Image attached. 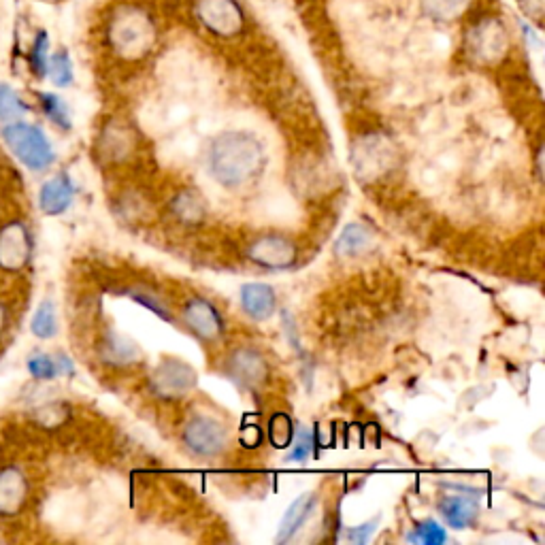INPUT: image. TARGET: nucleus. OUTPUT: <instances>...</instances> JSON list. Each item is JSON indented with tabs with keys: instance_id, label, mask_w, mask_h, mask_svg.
<instances>
[{
	"instance_id": "1",
	"label": "nucleus",
	"mask_w": 545,
	"mask_h": 545,
	"mask_svg": "<svg viewBox=\"0 0 545 545\" xmlns=\"http://www.w3.org/2000/svg\"><path fill=\"white\" fill-rule=\"evenodd\" d=\"M209 171L224 188H241L262 171L264 147L252 132L230 130L213 139L209 147Z\"/></svg>"
},
{
	"instance_id": "2",
	"label": "nucleus",
	"mask_w": 545,
	"mask_h": 545,
	"mask_svg": "<svg viewBox=\"0 0 545 545\" xmlns=\"http://www.w3.org/2000/svg\"><path fill=\"white\" fill-rule=\"evenodd\" d=\"M103 30L105 43L122 60H141L158 43L154 15L137 3H120L109 9Z\"/></svg>"
},
{
	"instance_id": "3",
	"label": "nucleus",
	"mask_w": 545,
	"mask_h": 545,
	"mask_svg": "<svg viewBox=\"0 0 545 545\" xmlns=\"http://www.w3.org/2000/svg\"><path fill=\"white\" fill-rule=\"evenodd\" d=\"M9 154L32 173H43L56 162V150L39 124L15 120L0 128Z\"/></svg>"
},
{
	"instance_id": "4",
	"label": "nucleus",
	"mask_w": 545,
	"mask_h": 545,
	"mask_svg": "<svg viewBox=\"0 0 545 545\" xmlns=\"http://www.w3.org/2000/svg\"><path fill=\"white\" fill-rule=\"evenodd\" d=\"M32 254H35V237L24 220L11 218L0 224V273H24Z\"/></svg>"
},
{
	"instance_id": "5",
	"label": "nucleus",
	"mask_w": 545,
	"mask_h": 545,
	"mask_svg": "<svg viewBox=\"0 0 545 545\" xmlns=\"http://www.w3.org/2000/svg\"><path fill=\"white\" fill-rule=\"evenodd\" d=\"M509 47V30L505 22L494 15L477 22L467 35V52L480 64H499L509 54Z\"/></svg>"
},
{
	"instance_id": "6",
	"label": "nucleus",
	"mask_w": 545,
	"mask_h": 545,
	"mask_svg": "<svg viewBox=\"0 0 545 545\" xmlns=\"http://www.w3.org/2000/svg\"><path fill=\"white\" fill-rule=\"evenodd\" d=\"M181 439H184L188 452H192L198 458L222 456L228 450L230 441L226 426L220 420L203 414H196L186 422Z\"/></svg>"
},
{
	"instance_id": "7",
	"label": "nucleus",
	"mask_w": 545,
	"mask_h": 545,
	"mask_svg": "<svg viewBox=\"0 0 545 545\" xmlns=\"http://www.w3.org/2000/svg\"><path fill=\"white\" fill-rule=\"evenodd\" d=\"M196 20L211 35L233 39L245 28V13L237 0H196Z\"/></svg>"
},
{
	"instance_id": "8",
	"label": "nucleus",
	"mask_w": 545,
	"mask_h": 545,
	"mask_svg": "<svg viewBox=\"0 0 545 545\" xmlns=\"http://www.w3.org/2000/svg\"><path fill=\"white\" fill-rule=\"evenodd\" d=\"M196 388V371L179 358H164L150 373V390L158 399H184Z\"/></svg>"
},
{
	"instance_id": "9",
	"label": "nucleus",
	"mask_w": 545,
	"mask_h": 545,
	"mask_svg": "<svg viewBox=\"0 0 545 545\" xmlns=\"http://www.w3.org/2000/svg\"><path fill=\"white\" fill-rule=\"evenodd\" d=\"M184 324L192 330V335L205 343L218 341L224 333V318L205 296H192V299L181 309Z\"/></svg>"
},
{
	"instance_id": "10",
	"label": "nucleus",
	"mask_w": 545,
	"mask_h": 545,
	"mask_svg": "<svg viewBox=\"0 0 545 545\" xmlns=\"http://www.w3.org/2000/svg\"><path fill=\"white\" fill-rule=\"evenodd\" d=\"M30 499L28 475L18 465L0 467V518L13 520L26 509Z\"/></svg>"
},
{
	"instance_id": "11",
	"label": "nucleus",
	"mask_w": 545,
	"mask_h": 545,
	"mask_svg": "<svg viewBox=\"0 0 545 545\" xmlns=\"http://www.w3.org/2000/svg\"><path fill=\"white\" fill-rule=\"evenodd\" d=\"M247 258L262 269L286 271L296 262V245L282 235H264L247 247Z\"/></svg>"
},
{
	"instance_id": "12",
	"label": "nucleus",
	"mask_w": 545,
	"mask_h": 545,
	"mask_svg": "<svg viewBox=\"0 0 545 545\" xmlns=\"http://www.w3.org/2000/svg\"><path fill=\"white\" fill-rule=\"evenodd\" d=\"M75 181L69 173H58L52 179H47L39 190V209L45 216H62L71 209L75 201Z\"/></svg>"
},
{
	"instance_id": "13",
	"label": "nucleus",
	"mask_w": 545,
	"mask_h": 545,
	"mask_svg": "<svg viewBox=\"0 0 545 545\" xmlns=\"http://www.w3.org/2000/svg\"><path fill=\"white\" fill-rule=\"evenodd\" d=\"M228 373L243 386H260L269 377V362L254 348H239L228 358Z\"/></svg>"
},
{
	"instance_id": "14",
	"label": "nucleus",
	"mask_w": 545,
	"mask_h": 545,
	"mask_svg": "<svg viewBox=\"0 0 545 545\" xmlns=\"http://www.w3.org/2000/svg\"><path fill=\"white\" fill-rule=\"evenodd\" d=\"M439 514L454 531H467L480 518V503L471 494H445L439 501Z\"/></svg>"
},
{
	"instance_id": "15",
	"label": "nucleus",
	"mask_w": 545,
	"mask_h": 545,
	"mask_svg": "<svg viewBox=\"0 0 545 545\" xmlns=\"http://www.w3.org/2000/svg\"><path fill=\"white\" fill-rule=\"evenodd\" d=\"M316 505H318V497L313 492H303L301 497H296L290 503V507L286 509L282 522H279V531H277L275 541L290 543L296 535L303 531V526L313 516V511H316Z\"/></svg>"
},
{
	"instance_id": "16",
	"label": "nucleus",
	"mask_w": 545,
	"mask_h": 545,
	"mask_svg": "<svg viewBox=\"0 0 545 545\" xmlns=\"http://www.w3.org/2000/svg\"><path fill=\"white\" fill-rule=\"evenodd\" d=\"M239 301L245 316L254 322L269 320L277 307L275 290L269 284H245L239 292Z\"/></svg>"
},
{
	"instance_id": "17",
	"label": "nucleus",
	"mask_w": 545,
	"mask_h": 545,
	"mask_svg": "<svg viewBox=\"0 0 545 545\" xmlns=\"http://www.w3.org/2000/svg\"><path fill=\"white\" fill-rule=\"evenodd\" d=\"M98 356L103 362L113 367H128L135 365L141 358V352L135 343L130 339L118 335V333H107L101 343H98Z\"/></svg>"
},
{
	"instance_id": "18",
	"label": "nucleus",
	"mask_w": 545,
	"mask_h": 545,
	"mask_svg": "<svg viewBox=\"0 0 545 545\" xmlns=\"http://www.w3.org/2000/svg\"><path fill=\"white\" fill-rule=\"evenodd\" d=\"M373 243V235L367 226L362 224H348L335 243V252L343 258H354L362 252H367Z\"/></svg>"
},
{
	"instance_id": "19",
	"label": "nucleus",
	"mask_w": 545,
	"mask_h": 545,
	"mask_svg": "<svg viewBox=\"0 0 545 545\" xmlns=\"http://www.w3.org/2000/svg\"><path fill=\"white\" fill-rule=\"evenodd\" d=\"M171 209H173V216L184 222V224H201L207 216V207H205V201L201 198V194H198L196 190H184L179 192L173 203H171Z\"/></svg>"
},
{
	"instance_id": "20",
	"label": "nucleus",
	"mask_w": 545,
	"mask_h": 545,
	"mask_svg": "<svg viewBox=\"0 0 545 545\" xmlns=\"http://www.w3.org/2000/svg\"><path fill=\"white\" fill-rule=\"evenodd\" d=\"M473 0H422L424 13L437 24H454L465 18Z\"/></svg>"
},
{
	"instance_id": "21",
	"label": "nucleus",
	"mask_w": 545,
	"mask_h": 545,
	"mask_svg": "<svg viewBox=\"0 0 545 545\" xmlns=\"http://www.w3.org/2000/svg\"><path fill=\"white\" fill-rule=\"evenodd\" d=\"M37 101H39L41 113L54 126H58L60 130H71L73 128L71 109H69V105H66L64 98H60L54 92H37Z\"/></svg>"
},
{
	"instance_id": "22",
	"label": "nucleus",
	"mask_w": 545,
	"mask_h": 545,
	"mask_svg": "<svg viewBox=\"0 0 545 545\" xmlns=\"http://www.w3.org/2000/svg\"><path fill=\"white\" fill-rule=\"evenodd\" d=\"M58 313H56V305L54 301H43L37 311L32 313L30 318V333L35 335L41 341L54 339L58 335Z\"/></svg>"
},
{
	"instance_id": "23",
	"label": "nucleus",
	"mask_w": 545,
	"mask_h": 545,
	"mask_svg": "<svg viewBox=\"0 0 545 545\" xmlns=\"http://www.w3.org/2000/svg\"><path fill=\"white\" fill-rule=\"evenodd\" d=\"M30 111V105L24 101V96L13 86L0 81V124L22 120Z\"/></svg>"
},
{
	"instance_id": "24",
	"label": "nucleus",
	"mask_w": 545,
	"mask_h": 545,
	"mask_svg": "<svg viewBox=\"0 0 545 545\" xmlns=\"http://www.w3.org/2000/svg\"><path fill=\"white\" fill-rule=\"evenodd\" d=\"M45 79L52 81V84L56 88H69V86H73L75 69H73L71 54L66 52V49H58V52L49 54Z\"/></svg>"
},
{
	"instance_id": "25",
	"label": "nucleus",
	"mask_w": 545,
	"mask_h": 545,
	"mask_svg": "<svg viewBox=\"0 0 545 545\" xmlns=\"http://www.w3.org/2000/svg\"><path fill=\"white\" fill-rule=\"evenodd\" d=\"M49 35L45 30H37V35L32 37L28 52H26V64L28 71L37 79H45L47 75V62H49Z\"/></svg>"
},
{
	"instance_id": "26",
	"label": "nucleus",
	"mask_w": 545,
	"mask_h": 545,
	"mask_svg": "<svg viewBox=\"0 0 545 545\" xmlns=\"http://www.w3.org/2000/svg\"><path fill=\"white\" fill-rule=\"evenodd\" d=\"M407 539L420 545H443L448 543V531L435 520H422L414 526V531L407 535Z\"/></svg>"
},
{
	"instance_id": "27",
	"label": "nucleus",
	"mask_w": 545,
	"mask_h": 545,
	"mask_svg": "<svg viewBox=\"0 0 545 545\" xmlns=\"http://www.w3.org/2000/svg\"><path fill=\"white\" fill-rule=\"evenodd\" d=\"M26 369L30 373L32 379H37V382H52V379L60 377L58 373V362L54 356L49 354H32L26 360Z\"/></svg>"
},
{
	"instance_id": "28",
	"label": "nucleus",
	"mask_w": 545,
	"mask_h": 545,
	"mask_svg": "<svg viewBox=\"0 0 545 545\" xmlns=\"http://www.w3.org/2000/svg\"><path fill=\"white\" fill-rule=\"evenodd\" d=\"M126 294L130 296L132 301L139 303L141 307L154 311L158 318H162V320H171V318H173L171 309L167 307V303H164V301L160 299V296H156V294H152V292H147V290H143V288H132V290H128Z\"/></svg>"
},
{
	"instance_id": "29",
	"label": "nucleus",
	"mask_w": 545,
	"mask_h": 545,
	"mask_svg": "<svg viewBox=\"0 0 545 545\" xmlns=\"http://www.w3.org/2000/svg\"><path fill=\"white\" fill-rule=\"evenodd\" d=\"M313 433L309 431V428H299V431L294 433L292 437V443H290V452L286 456L288 462H307L311 452H313Z\"/></svg>"
},
{
	"instance_id": "30",
	"label": "nucleus",
	"mask_w": 545,
	"mask_h": 545,
	"mask_svg": "<svg viewBox=\"0 0 545 545\" xmlns=\"http://www.w3.org/2000/svg\"><path fill=\"white\" fill-rule=\"evenodd\" d=\"M271 443L275 445V448L284 450L288 448V445L292 443V437H294V428H292V422L288 416H282L277 414L273 420H271Z\"/></svg>"
},
{
	"instance_id": "31",
	"label": "nucleus",
	"mask_w": 545,
	"mask_h": 545,
	"mask_svg": "<svg viewBox=\"0 0 545 545\" xmlns=\"http://www.w3.org/2000/svg\"><path fill=\"white\" fill-rule=\"evenodd\" d=\"M32 418L39 426L52 428V426H60L66 418V409L60 403H45L41 407H35L32 411Z\"/></svg>"
},
{
	"instance_id": "32",
	"label": "nucleus",
	"mask_w": 545,
	"mask_h": 545,
	"mask_svg": "<svg viewBox=\"0 0 545 545\" xmlns=\"http://www.w3.org/2000/svg\"><path fill=\"white\" fill-rule=\"evenodd\" d=\"M375 528H377V522H367V524H360V526H354L350 528V533H348V539L352 543H367L371 539V535L375 533Z\"/></svg>"
},
{
	"instance_id": "33",
	"label": "nucleus",
	"mask_w": 545,
	"mask_h": 545,
	"mask_svg": "<svg viewBox=\"0 0 545 545\" xmlns=\"http://www.w3.org/2000/svg\"><path fill=\"white\" fill-rule=\"evenodd\" d=\"M9 328H11V307L5 301H0V339L9 333Z\"/></svg>"
},
{
	"instance_id": "34",
	"label": "nucleus",
	"mask_w": 545,
	"mask_h": 545,
	"mask_svg": "<svg viewBox=\"0 0 545 545\" xmlns=\"http://www.w3.org/2000/svg\"><path fill=\"white\" fill-rule=\"evenodd\" d=\"M524 11L531 15V18H541L543 13V0H520Z\"/></svg>"
},
{
	"instance_id": "35",
	"label": "nucleus",
	"mask_w": 545,
	"mask_h": 545,
	"mask_svg": "<svg viewBox=\"0 0 545 545\" xmlns=\"http://www.w3.org/2000/svg\"><path fill=\"white\" fill-rule=\"evenodd\" d=\"M56 362H58V373L60 375H66V377L75 375V365H73V360L69 356H56Z\"/></svg>"
}]
</instances>
